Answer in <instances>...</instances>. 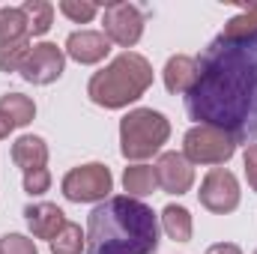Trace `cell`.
I'll list each match as a JSON object with an SVG mask.
<instances>
[{"instance_id": "12", "label": "cell", "mask_w": 257, "mask_h": 254, "mask_svg": "<svg viewBox=\"0 0 257 254\" xmlns=\"http://www.w3.org/2000/svg\"><path fill=\"white\" fill-rule=\"evenodd\" d=\"M24 218H27L30 233L36 239H48V242L66 227V215L57 203H30L24 209Z\"/></svg>"}, {"instance_id": "10", "label": "cell", "mask_w": 257, "mask_h": 254, "mask_svg": "<svg viewBox=\"0 0 257 254\" xmlns=\"http://www.w3.org/2000/svg\"><path fill=\"white\" fill-rule=\"evenodd\" d=\"M156 180L168 194H186L194 183V168L183 153H162L156 162Z\"/></svg>"}, {"instance_id": "7", "label": "cell", "mask_w": 257, "mask_h": 254, "mask_svg": "<svg viewBox=\"0 0 257 254\" xmlns=\"http://www.w3.org/2000/svg\"><path fill=\"white\" fill-rule=\"evenodd\" d=\"M197 197H200V206H206V209L215 212V215L233 212V209L239 206V183H236V177H233L230 171L212 168V171L203 177Z\"/></svg>"}, {"instance_id": "17", "label": "cell", "mask_w": 257, "mask_h": 254, "mask_svg": "<svg viewBox=\"0 0 257 254\" xmlns=\"http://www.w3.org/2000/svg\"><path fill=\"white\" fill-rule=\"evenodd\" d=\"M123 189L128 191V197H144V194H153L159 189V180H156V168L150 165H132L123 174Z\"/></svg>"}, {"instance_id": "24", "label": "cell", "mask_w": 257, "mask_h": 254, "mask_svg": "<svg viewBox=\"0 0 257 254\" xmlns=\"http://www.w3.org/2000/svg\"><path fill=\"white\" fill-rule=\"evenodd\" d=\"M48 186H51V174H48V168L33 171V174H24V191H27V194H45Z\"/></svg>"}, {"instance_id": "23", "label": "cell", "mask_w": 257, "mask_h": 254, "mask_svg": "<svg viewBox=\"0 0 257 254\" xmlns=\"http://www.w3.org/2000/svg\"><path fill=\"white\" fill-rule=\"evenodd\" d=\"M0 254H39L36 242L24 233H6L0 239Z\"/></svg>"}, {"instance_id": "19", "label": "cell", "mask_w": 257, "mask_h": 254, "mask_svg": "<svg viewBox=\"0 0 257 254\" xmlns=\"http://www.w3.org/2000/svg\"><path fill=\"white\" fill-rule=\"evenodd\" d=\"M24 15H27V27L33 36H42L51 30V21H54V6L45 3V0H27L24 6Z\"/></svg>"}, {"instance_id": "13", "label": "cell", "mask_w": 257, "mask_h": 254, "mask_svg": "<svg viewBox=\"0 0 257 254\" xmlns=\"http://www.w3.org/2000/svg\"><path fill=\"white\" fill-rule=\"evenodd\" d=\"M12 162L21 168V174L42 171L45 162H48V147H45V141L36 138V135H21V138L12 144Z\"/></svg>"}, {"instance_id": "21", "label": "cell", "mask_w": 257, "mask_h": 254, "mask_svg": "<svg viewBox=\"0 0 257 254\" xmlns=\"http://www.w3.org/2000/svg\"><path fill=\"white\" fill-rule=\"evenodd\" d=\"M30 54V42H15V45H3L0 48V72H18L21 63Z\"/></svg>"}, {"instance_id": "20", "label": "cell", "mask_w": 257, "mask_h": 254, "mask_svg": "<svg viewBox=\"0 0 257 254\" xmlns=\"http://www.w3.org/2000/svg\"><path fill=\"white\" fill-rule=\"evenodd\" d=\"M84 245H87V236L81 233V227L66 221V227L51 239V254H81Z\"/></svg>"}, {"instance_id": "2", "label": "cell", "mask_w": 257, "mask_h": 254, "mask_svg": "<svg viewBox=\"0 0 257 254\" xmlns=\"http://www.w3.org/2000/svg\"><path fill=\"white\" fill-rule=\"evenodd\" d=\"M159 218L138 197H108L87 215V254H156Z\"/></svg>"}, {"instance_id": "15", "label": "cell", "mask_w": 257, "mask_h": 254, "mask_svg": "<svg viewBox=\"0 0 257 254\" xmlns=\"http://www.w3.org/2000/svg\"><path fill=\"white\" fill-rule=\"evenodd\" d=\"M27 33H30V27H27L24 9H15V6L0 9V48L3 45H15V42H24Z\"/></svg>"}, {"instance_id": "22", "label": "cell", "mask_w": 257, "mask_h": 254, "mask_svg": "<svg viewBox=\"0 0 257 254\" xmlns=\"http://www.w3.org/2000/svg\"><path fill=\"white\" fill-rule=\"evenodd\" d=\"M60 12H63L66 18H72L75 24H87V21H93V15L99 12V6L90 3V0H60Z\"/></svg>"}, {"instance_id": "18", "label": "cell", "mask_w": 257, "mask_h": 254, "mask_svg": "<svg viewBox=\"0 0 257 254\" xmlns=\"http://www.w3.org/2000/svg\"><path fill=\"white\" fill-rule=\"evenodd\" d=\"M0 111L12 120V126H27V123L36 117L33 99H27V96H21V93H6V96H0Z\"/></svg>"}, {"instance_id": "9", "label": "cell", "mask_w": 257, "mask_h": 254, "mask_svg": "<svg viewBox=\"0 0 257 254\" xmlns=\"http://www.w3.org/2000/svg\"><path fill=\"white\" fill-rule=\"evenodd\" d=\"M66 69V57H63V48H57L54 42H39L30 48L27 60L21 63V78L30 81V84H51L63 75Z\"/></svg>"}, {"instance_id": "27", "label": "cell", "mask_w": 257, "mask_h": 254, "mask_svg": "<svg viewBox=\"0 0 257 254\" xmlns=\"http://www.w3.org/2000/svg\"><path fill=\"white\" fill-rule=\"evenodd\" d=\"M12 120H9V117H6V114H3V111H0V138H6V135H9V132H12Z\"/></svg>"}, {"instance_id": "25", "label": "cell", "mask_w": 257, "mask_h": 254, "mask_svg": "<svg viewBox=\"0 0 257 254\" xmlns=\"http://www.w3.org/2000/svg\"><path fill=\"white\" fill-rule=\"evenodd\" d=\"M242 162H245V177H248V186L257 191V144L245 147V156H242Z\"/></svg>"}, {"instance_id": "16", "label": "cell", "mask_w": 257, "mask_h": 254, "mask_svg": "<svg viewBox=\"0 0 257 254\" xmlns=\"http://www.w3.org/2000/svg\"><path fill=\"white\" fill-rule=\"evenodd\" d=\"M162 227H165V233H168L171 239L189 242V239H192V212H189L186 206L171 203V206L162 209Z\"/></svg>"}, {"instance_id": "6", "label": "cell", "mask_w": 257, "mask_h": 254, "mask_svg": "<svg viewBox=\"0 0 257 254\" xmlns=\"http://www.w3.org/2000/svg\"><path fill=\"white\" fill-rule=\"evenodd\" d=\"M66 200L72 203H93V200H105L108 191L114 189V177L102 162H90L81 168H72L60 183Z\"/></svg>"}, {"instance_id": "11", "label": "cell", "mask_w": 257, "mask_h": 254, "mask_svg": "<svg viewBox=\"0 0 257 254\" xmlns=\"http://www.w3.org/2000/svg\"><path fill=\"white\" fill-rule=\"evenodd\" d=\"M108 51H111V39H108L102 30H75V33L66 39V54L81 66L105 60Z\"/></svg>"}, {"instance_id": "4", "label": "cell", "mask_w": 257, "mask_h": 254, "mask_svg": "<svg viewBox=\"0 0 257 254\" xmlns=\"http://www.w3.org/2000/svg\"><path fill=\"white\" fill-rule=\"evenodd\" d=\"M171 138V123L153 108H135L120 120V153L132 162L156 156Z\"/></svg>"}, {"instance_id": "28", "label": "cell", "mask_w": 257, "mask_h": 254, "mask_svg": "<svg viewBox=\"0 0 257 254\" xmlns=\"http://www.w3.org/2000/svg\"><path fill=\"white\" fill-rule=\"evenodd\" d=\"M254 254H257V251H254Z\"/></svg>"}, {"instance_id": "1", "label": "cell", "mask_w": 257, "mask_h": 254, "mask_svg": "<svg viewBox=\"0 0 257 254\" xmlns=\"http://www.w3.org/2000/svg\"><path fill=\"white\" fill-rule=\"evenodd\" d=\"M197 63L186 111L197 126H215L236 144H257V33L215 36Z\"/></svg>"}, {"instance_id": "5", "label": "cell", "mask_w": 257, "mask_h": 254, "mask_svg": "<svg viewBox=\"0 0 257 254\" xmlns=\"http://www.w3.org/2000/svg\"><path fill=\"white\" fill-rule=\"evenodd\" d=\"M236 141L215 126H192L183 141V156L192 165H224L233 159Z\"/></svg>"}, {"instance_id": "14", "label": "cell", "mask_w": 257, "mask_h": 254, "mask_svg": "<svg viewBox=\"0 0 257 254\" xmlns=\"http://www.w3.org/2000/svg\"><path fill=\"white\" fill-rule=\"evenodd\" d=\"M165 87L171 93H189L194 87V78H197V63L194 57H186V54H177L165 63Z\"/></svg>"}, {"instance_id": "3", "label": "cell", "mask_w": 257, "mask_h": 254, "mask_svg": "<svg viewBox=\"0 0 257 254\" xmlns=\"http://www.w3.org/2000/svg\"><path fill=\"white\" fill-rule=\"evenodd\" d=\"M153 84V66L147 57L123 51L120 57H114L102 72H96L87 84V96L99 105V108H126L132 102H138Z\"/></svg>"}, {"instance_id": "26", "label": "cell", "mask_w": 257, "mask_h": 254, "mask_svg": "<svg viewBox=\"0 0 257 254\" xmlns=\"http://www.w3.org/2000/svg\"><path fill=\"white\" fill-rule=\"evenodd\" d=\"M206 254H242V251H239V245H233V242H218V245H209Z\"/></svg>"}, {"instance_id": "8", "label": "cell", "mask_w": 257, "mask_h": 254, "mask_svg": "<svg viewBox=\"0 0 257 254\" xmlns=\"http://www.w3.org/2000/svg\"><path fill=\"white\" fill-rule=\"evenodd\" d=\"M102 24H105V36L123 48L138 45L141 33H144V15L135 3H108L105 6V15H102Z\"/></svg>"}]
</instances>
